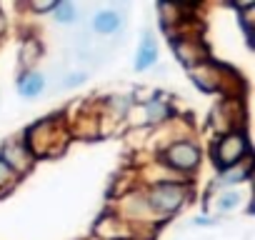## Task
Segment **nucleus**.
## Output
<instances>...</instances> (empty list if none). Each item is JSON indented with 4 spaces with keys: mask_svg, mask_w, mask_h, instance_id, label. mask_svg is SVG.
<instances>
[{
    "mask_svg": "<svg viewBox=\"0 0 255 240\" xmlns=\"http://www.w3.org/2000/svg\"><path fill=\"white\" fill-rule=\"evenodd\" d=\"M20 138L25 148L30 150V155L35 160H43V158L60 155L65 150V145L70 143V128L63 115H48L43 120H35L33 125H28Z\"/></svg>",
    "mask_w": 255,
    "mask_h": 240,
    "instance_id": "obj_1",
    "label": "nucleus"
},
{
    "mask_svg": "<svg viewBox=\"0 0 255 240\" xmlns=\"http://www.w3.org/2000/svg\"><path fill=\"white\" fill-rule=\"evenodd\" d=\"M140 188L158 223H165L168 218L178 215L193 198V183L183 178H168V180H158V183L140 185Z\"/></svg>",
    "mask_w": 255,
    "mask_h": 240,
    "instance_id": "obj_2",
    "label": "nucleus"
},
{
    "mask_svg": "<svg viewBox=\"0 0 255 240\" xmlns=\"http://www.w3.org/2000/svg\"><path fill=\"white\" fill-rule=\"evenodd\" d=\"M155 163L163 165L170 175L190 180L203 163V148L193 135L175 138V140H170V143H165L163 148L155 150Z\"/></svg>",
    "mask_w": 255,
    "mask_h": 240,
    "instance_id": "obj_3",
    "label": "nucleus"
},
{
    "mask_svg": "<svg viewBox=\"0 0 255 240\" xmlns=\"http://www.w3.org/2000/svg\"><path fill=\"white\" fill-rule=\"evenodd\" d=\"M250 158H253V148H250V138H248L245 128L220 133L210 143V163H213L215 173L230 170Z\"/></svg>",
    "mask_w": 255,
    "mask_h": 240,
    "instance_id": "obj_4",
    "label": "nucleus"
},
{
    "mask_svg": "<svg viewBox=\"0 0 255 240\" xmlns=\"http://www.w3.org/2000/svg\"><path fill=\"white\" fill-rule=\"evenodd\" d=\"M168 38H170L168 43H170V50H173L175 60H178L185 70H193V68H198V65H203V63L210 60V48H208V43H205L190 25L168 33Z\"/></svg>",
    "mask_w": 255,
    "mask_h": 240,
    "instance_id": "obj_5",
    "label": "nucleus"
},
{
    "mask_svg": "<svg viewBox=\"0 0 255 240\" xmlns=\"http://www.w3.org/2000/svg\"><path fill=\"white\" fill-rule=\"evenodd\" d=\"M0 160H3L18 178H25L35 168V158L30 155V150L25 148L20 135L5 138L3 143H0Z\"/></svg>",
    "mask_w": 255,
    "mask_h": 240,
    "instance_id": "obj_6",
    "label": "nucleus"
},
{
    "mask_svg": "<svg viewBox=\"0 0 255 240\" xmlns=\"http://www.w3.org/2000/svg\"><path fill=\"white\" fill-rule=\"evenodd\" d=\"M93 238H95V240H138L135 230L128 225L120 215H115L110 208L95 220V225H93Z\"/></svg>",
    "mask_w": 255,
    "mask_h": 240,
    "instance_id": "obj_7",
    "label": "nucleus"
},
{
    "mask_svg": "<svg viewBox=\"0 0 255 240\" xmlns=\"http://www.w3.org/2000/svg\"><path fill=\"white\" fill-rule=\"evenodd\" d=\"M158 58H160V50H158V40H155V33L150 28L143 30V38L135 48V55H133V70L135 73H148L150 68L158 65Z\"/></svg>",
    "mask_w": 255,
    "mask_h": 240,
    "instance_id": "obj_8",
    "label": "nucleus"
},
{
    "mask_svg": "<svg viewBox=\"0 0 255 240\" xmlns=\"http://www.w3.org/2000/svg\"><path fill=\"white\" fill-rule=\"evenodd\" d=\"M45 75L35 68V70H18L15 75V93L23 98V100H35L45 93Z\"/></svg>",
    "mask_w": 255,
    "mask_h": 240,
    "instance_id": "obj_9",
    "label": "nucleus"
},
{
    "mask_svg": "<svg viewBox=\"0 0 255 240\" xmlns=\"http://www.w3.org/2000/svg\"><path fill=\"white\" fill-rule=\"evenodd\" d=\"M123 13L115 8H100L90 15V30L98 35H115L123 30Z\"/></svg>",
    "mask_w": 255,
    "mask_h": 240,
    "instance_id": "obj_10",
    "label": "nucleus"
},
{
    "mask_svg": "<svg viewBox=\"0 0 255 240\" xmlns=\"http://www.w3.org/2000/svg\"><path fill=\"white\" fill-rule=\"evenodd\" d=\"M43 58V40L35 33H28L20 40V50H18V70H35L38 60Z\"/></svg>",
    "mask_w": 255,
    "mask_h": 240,
    "instance_id": "obj_11",
    "label": "nucleus"
},
{
    "mask_svg": "<svg viewBox=\"0 0 255 240\" xmlns=\"http://www.w3.org/2000/svg\"><path fill=\"white\" fill-rule=\"evenodd\" d=\"M250 178H253V158H250V160H245V163H240V165H235V168H230V170L218 173V178H215L213 188H215V190L238 188V185L248 183Z\"/></svg>",
    "mask_w": 255,
    "mask_h": 240,
    "instance_id": "obj_12",
    "label": "nucleus"
},
{
    "mask_svg": "<svg viewBox=\"0 0 255 240\" xmlns=\"http://www.w3.org/2000/svg\"><path fill=\"white\" fill-rule=\"evenodd\" d=\"M245 195L240 193V188H225V190H215V198H213V215L215 213H233L243 205Z\"/></svg>",
    "mask_w": 255,
    "mask_h": 240,
    "instance_id": "obj_13",
    "label": "nucleus"
},
{
    "mask_svg": "<svg viewBox=\"0 0 255 240\" xmlns=\"http://www.w3.org/2000/svg\"><path fill=\"white\" fill-rule=\"evenodd\" d=\"M50 20L58 25H75L80 20V8L70 0H55V8L50 10Z\"/></svg>",
    "mask_w": 255,
    "mask_h": 240,
    "instance_id": "obj_14",
    "label": "nucleus"
},
{
    "mask_svg": "<svg viewBox=\"0 0 255 240\" xmlns=\"http://www.w3.org/2000/svg\"><path fill=\"white\" fill-rule=\"evenodd\" d=\"M18 175L3 163V160H0V195H5V193H10L15 185H18Z\"/></svg>",
    "mask_w": 255,
    "mask_h": 240,
    "instance_id": "obj_15",
    "label": "nucleus"
},
{
    "mask_svg": "<svg viewBox=\"0 0 255 240\" xmlns=\"http://www.w3.org/2000/svg\"><path fill=\"white\" fill-rule=\"evenodd\" d=\"M85 80H88V73L85 70H75V73H68L63 78V88L65 90H73V88H80Z\"/></svg>",
    "mask_w": 255,
    "mask_h": 240,
    "instance_id": "obj_16",
    "label": "nucleus"
},
{
    "mask_svg": "<svg viewBox=\"0 0 255 240\" xmlns=\"http://www.w3.org/2000/svg\"><path fill=\"white\" fill-rule=\"evenodd\" d=\"M190 225H193V228H218V225H220V218L213 215V213H203V215H195V218L190 220Z\"/></svg>",
    "mask_w": 255,
    "mask_h": 240,
    "instance_id": "obj_17",
    "label": "nucleus"
},
{
    "mask_svg": "<svg viewBox=\"0 0 255 240\" xmlns=\"http://www.w3.org/2000/svg\"><path fill=\"white\" fill-rule=\"evenodd\" d=\"M53 8H55V0H33V3H28V10L35 15H50Z\"/></svg>",
    "mask_w": 255,
    "mask_h": 240,
    "instance_id": "obj_18",
    "label": "nucleus"
},
{
    "mask_svg": "<svg viewBox=\"0 0 255 240\" xmlns=\"http://www.w3.org/2000/svg\"><path fill=\"white\" fill-rule=\"evenodd\" d=\"M8 30H10V20H8L5 10L0 8V38H5V35H8Z\"/></svg>",
    "mask_w": 255,
    "mask_h": 240,
    "instance_id": "obj_19",
    "label": "nucleus"
},
{
    "mask_svg": "<svg viewBox=\"0 0 255 240\" xmlns=\"http://www.w3.org/2000/svg\"><path fill=\"white\" fill-rule=\"evenodd\" d=\"M93 240H95V238H93Z\"/></svg>",
    "mask_w": 255,
    "mask_h": 240,
    "instance_id": "obj_20",
    "label": "nucleus"
}]
</instances>
